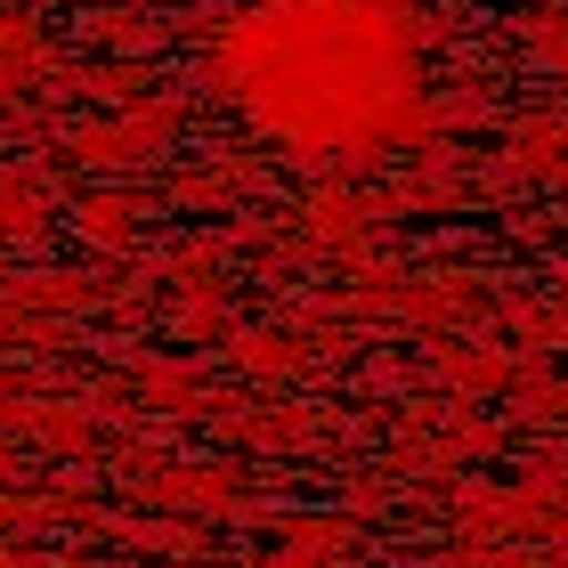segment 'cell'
I'll list each match as a JSON object with an SVG mask.
<instances>
[{"label":"cell","mask_w":568,"mask_h":568,"mask_svg":"<svg viewBox=\"0 0 568 568\" xmlns=\"http://www.w3.org/2000/svg\"><path fill=\"white\" fill-rule=\"evenodd\" d=\"M227 82L293 146H366L415 114L423 58L390 0H261L227 41Z\"/></svg>","instance_id":"obj_1"}]
</instances>
